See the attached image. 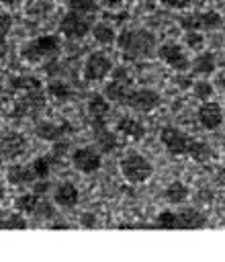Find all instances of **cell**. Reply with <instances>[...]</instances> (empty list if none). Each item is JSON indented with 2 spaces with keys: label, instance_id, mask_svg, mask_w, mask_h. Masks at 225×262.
<instances>
[{
  "label": "cell",
  "instance_id": "cell-1",
  "mask_svg": "<svg viewBox=\"0 0 225 262\" xmlns=\"http://www.w3.org/2000/svg\"><path fill=\"white\" fill-rule=\"evenodd\" d=\"M117 45L127 61L147 59L158 53L155 35L147 29H123L117 35Z\"/></svg>",
  "mask_w": 225,
  "mask_h": 262
},
{
  "label": "cell",
  "instance_id": "cell-2",
  "mask_svg": "<svg viewBox=\"0 0 225 262\" xmlns=\"http://www.w3.org/2000/svg\"><path fill=\"white\" fill-rule=\"evenodd\" d=\"M61 49V41L55 35H39L20 47V57L27 63H43L55 57Z\"/></svg>",
  "mask_w": 225,
  "mask_h": 262
},
{
  "label": "cell",
  "instance_id": "cell-3",
  "mask_svg": "<svg viewBox=\"0 0 225 262\" xmlns=\"http://www.w3.org/2000/svg\"><path fill=\"white\" fill-rule=\"evenodd\" d=\"M119 170H121L123 178H125L127 182H131V184L147 182V180L151 178V174H153L151 162H149L145 156L137 154V151H131V154L123 156L121 162H119Z\"/></svg>",
  "mask_w": 225,
  "mask_h": 262
},
{
  "label": "cell",
  "instance_id": "cell-4",
  "mask_svg": "<svg viewBox=\"0 0 225 262\" xmlns=\"http://www.w3.org/2000/svg\"><path fill=\"white\" fill-rule=\"evenodd\" d=\"M131 84H133V78L129 74V70L125 66H117L112 68L110 72V82L104 84V90L102 94L110 100V102H119V104H125L129 92H131Z\"/></svg>",
  "mask_w": 225,
  "mask_h": 262
},
{
  "label": "cell",
  "instance_id": "cell-5",
  "mask_svg": "<svg viewBox=\"0 0 225 262\" xmlns=\"http://www.w3.org/2000/svg\"><path fill=\"white\" fill-rule=\"evenodd\" d=\"M178 25L184 31H217L223 25V16L217 10H196L182 14Z\"/></svg>",
  "mask_w": 225,
  "mask_h": 262
},
{
  "label": "cell",
  "instance_id": "cell-6",
  "mask_svg": "<svg viewBox=\"0 0 225 262\" xmlns=\"http://www.w3.org/2000/svg\"><path fill=\"white\" fill-rule=\"evenodd\" d=\"M112 68L115 66H112V61L106 53L92 51V53H88V57L82 66V76H84L86 82H102L110 76Z\"/></svg>",
  "mask_w": 225,
  "mask_h": 262
},
{
  "label": "cell",
  "instance_id": "cell-7",
  "mask_svg": "<svg viewBox=\"0 0 225 262\" xmlns=\"http://www.w3.org/2000/svg\"><path fill=\"white\" fill-rule=\"evenodd\" d=\"M160 141L162 145L168 149V154L172 156H188L190 145H192V137L186 135L182 129L174 127V125H166L160 131Z\"/></svg>",
  "mask_w": 225,
  "mask_h": 262
},
{
  "label": "cell",
  "instance_id": "cell-8",
  "mask_svg": "<svg viewBox=\"0 0 225 262\" xmlns=\"http://www.w3.org/2000/svg\"><path fill=\"white\" fill-rule=\"evenodd\" d=\"M90 31H92V23L86 14L68 10L59 20V33L68 39H84Z\"/></svg>",
  "mask_w": 225,
  "mask_h": 262
},
{
  "label": "cell",
  "instance_id": "cell-9",
  "mask_svg": "<svg viewBox=\"0 0 225 262\" xmlns=\"http://www.w3.org/2000/svg\"><path fill=\"white\" fill-rule=\"evenodd\" d=\"M43 108H45V94H43V90H31V92H25L20 98L14 100L10 117L12 119L37 117Z\"/></svg>",
  "mask_w": 225,
  "mask_h": 262
},
{
  "label": "cell",
  "instance_id": "cell-10",
  "mask_svg": "<svg viewBox=\"0 0 225 262\" xmlns=\"http://www.w3.org/2000/svg\"><path fill=\"white\" fill-rule=\"evenodd\" d=\"M72 166L82 174H92L102 166V151L96 145H82L72 154Z\"/></svg>",
  "mask_w": 225,
  "mask_h": 262
},
{
  "label": "cell",
  "instance_id": "cell-11",
  "mask_svg": "<svg viewBox=\"0 0 225 262\" xmlns=\"http://www.w3.org/2000/svg\"><path fill=\"white\" fill-rule=\"evenodd\" d=\"M158 57H160L166 66H170L174 72H186V70L190 68V59H188L184 47H182L180 43H176V41H166V43H162V45L158 47Z\"/></svg>",
  "mask_w": 225,
  "mask_h": 262
},
{
  "label": "cell",
  "instance_id": "cell-12",
  "mask_svg": "<svg viewBox=\"0 0 225 262\" xmlns=\"http://www.w3.org/2000/svg\"><path fill=\"white\" fill-rule=\"evenodd\" d=\"M160 102H162L160 94L151 88H135L129 92L125 100V104L135 113H151L160 106Z\"/></svg>",
  "mask_w": 225,
  "mask_h": 262
},
{
  "label": "cell",
  "instance_id": "cell-13",
  "mask_svg": "<svg viewBox=\"0 0 225 262\" xmlns=\"http://www.w3.org/2000/svg\"><path fill=\"white\" fill-rule=\"evenodd\" d=\"M88 117H90V125L92 129H98V127H104L106 125V117L110 113V100L100 94V92H94L90 98H88Z\"/></svg>",
  "mask_w": 225,
  "mask_h": 262
},
{
  "label": "cell",
  "instance_id": "cell-14",
  "mask_svg": "<svg viewBox=\"0 0 225 262\" xmlns=\"http://www.w3.org/2000/svg\"><path fill=\"white\" fill-rule=\"evenodd\" d=\"M27 149V139L18 131H4L0 135V158L4 160H14L22 156Z\"/></svg>",
  "mask_w": 225,
  "mask_h": 262
},
{
  "label": "cell",
  "instance_id": "cell-15",
  "mask_svg": "<svg viewBox=\"0 0 225 262\" xmlns=\"http://www.w3.org/2000/svg\"><path fill=\"white\" fill-rule=\"evenodd\" d=\"M196 119H198L200 127H205L209 131H215L223 125V108H221L219 102L205 100V102H200V106L196 111Z\"/></svg>",
  "mask_w": 225,
  "mask_h": 262
},
{
  "label": "cell",
  "instance_id": "cell-16",
  "mask_svg": "<svg viewBox=\"0 0 225 262\" xmlns=\"http://www.w3.org/2000/svg\"><path fill=\"white\" fill-rule=\"evenodd\" d=\"M70 131H72V125L65 123V121H61V123H53V121H37V123H35V135H37L39 139H43V141H51V143L63 139V135L70 133Z\"/></svg>",
  "mask_w": 225,
  "mask_h": 262
},
{
  "label": "cell",
  "instance_id": "cell-17",
  "mask_svg": "<svg viewBox=\"0 0 225 262\" xmlns=\"http://www.w3.org/2000/svg\"><path fill=\"white\" fill-rule=\"evenodd\" d=\"M78 199H80V192L76 184L70 180H63L53 188V203L61 209H74L78 205Z\"/></svg>",
  "mask_w": 225,
  "mask_h": 262
},
{
  "label": "cell",
  "instance_id": "cell-18",
  "mask_svg": "<svg viewBox=\"0 0 225 262\" xmlns=\"http://www.w3.org/2000/svg\"><path fill=\"white\" fill-rule=\"evenodd\" d=\"M115 131L121 133L123 137L131 139V141H139L145 135V125L135 117H121L115 125Z\"/></svg>",
  "mask_w": 225,
  "mask_h": 262
},
{
  "label": "cell",
  "instance_id": "cell-19",
  "mask_svg": "<svg viewBox=\"0 0 225 262\" xmlns=\"http://www.w3.org/2000/svg\"><path fill=\"white\" fill-rule=\"evenodd\" d=\"M6 180L14 186H27V184H33L37 180L35 172L31 166H22V164H12L8 166L6 170Z\"/></svg>",
  "mask_w": 225,
  "mask_h": 262
},
{
  "label": "cell",
  "instance_id": "cell-20",
  "mask_svg": "<svg viewBox=\"0 0 225 262\" xmlns=\"http://www.w3.org/2000/svg\"><path fill=\"white\" fill-rule=\"evenodd\" d=\"M180 229H202L207 225V215H202L196 207H182L178 211Z\"/></svg>",
  "mask_w": 225,
  "mask_h": 262
},
{
  "label": "cell",
  "instance_id": "cell-21",
  "mask_svg": "<svg viewBox=\"0 0 225 262\" xmlns=\"http://www.w3.org/2000/svg\"><path fill=\"white\" fill-rule=\"evenodd\" d=\"M192 72L198 74V76H211L217 68V59H215V53L211 51H200L194 59H192Z\"/></svg>",
  "mask_w": 225,
  "mask_h": 262
},
{
  "label": "cell",
  "instance_id": "cell-22",
  "mask_svg": "<svg viewBox=\"0 0 225 262\" xmlns=\"http://www.w3.org/2000/svg\"><path fill=\"white\" fill-rule=\"evenodd\" d=\"M92 37H94V41L98 45H112V43H117V31L106 20H100V23H96L92 27Z\"/></svg>",
  "mask_w": 225,
  "mask_h": 262
},
{
  "label": "cell",
  "instance_id": "cell-23",
  "mask_svg": "<svg viewBox=\"0 0 225 262\" xmlns=\"http://www.w3.org/2000/svg\"><path fill=\"white\" fill-rule=\"evenodd\" d=\"M164 199L170 205H182L188 199V186L182 180H172L166 188H164Z\"/></svg>",
  "mask_w": 225,
  "mask_h": 262
},
{
  "label": "cell",
  "instance_id": "cell-24",
  "mask_svg": "<svg viewBox=\"0 0 225 262\" xmlns=\"http://www.w3.org/2000/svg\"><path fill=\"white\" fill-rule=\"evenodd\" d=\"M94 133H96V147H98L102 154H112V151L117 149V145H119L117 133L108 131V129H106V125H104V127L94 129Z\"/></svg>",
  "mask_w": 225,
  "mask_h": 262
},
{
  "label": "cell",
  "instance_id": "cell-25",
  "mask_svg": "<svg viewBox=\"0 0 225 262\" xmlns=\"http://www.w3.org/2000/svg\"><path fill=\"white\" fill-rule=\"evenodd\" d=\"M39 201H41V194H37L33 190L31 192H20L14 199V209L20 211L22 215H33L35 209H37V205H39Z\"/></svg>",
  "mask_w": 225,
  "mask_h": 262
},
{
  "label": "cell",
  "instance_id": "cell-26",
  "mask_svg": "<svg viewBox=\"0 0 225 262\" xmlns=\"http://www.w3.org/2000/svg\"><path fill=\"white\" fill-rule=\"evenodd\" d=\"M47 94L57 102H68L72 98V86L63 80H49L47 82Z\"/></svg>",
  "mask_w": 225,
  "mask_h": 262
},
{
  "label": "cell",
  "instance_id": "cell-27",
  "mask_svg": "<svg viewBox=\"0 0 225 262\" xmlns=\"http://www.w3.org/2000/svg\"><path fill=\"white\" fill-rule=\"evenodd\" d=\"M188 156H190L194 162H198V164H205V162H209V160L213 158V147H211L207 141H198V139H192V145H190V151H188Z\"/></svg>",
  "mask_w": 225,
  "mask_h": 262
},
{
  "label": "cell",
  "instance_id": "cell-28",
  "mask_svg": "<svg viewBox=\"0 0 225 262\" xmlns=\"http://www.w3.org/2000/svg\"><path fill=\"white\" fill-rule=\"evenodd\" d=\"M10 86L14 90H22V92H31V90H41V80L35 76H12L10 78Z\"/></svg>",
  "mask_w": 225,
  "mask_h": 262
},
{
  "label": "cell",
  "instance_id": "cell-29",
  "mask_svg": "<svg viewBox=\"0 0 225 262\" xmlns=\"http://www.w3.org/2000/svg\"><path fill=\"white\" fill-rule=\"evenodd\" d=\"M65 4H68V10H74V12H80L86 16L96 14L98 6H100L98 0H65Z\"/></svg>",
  "mask_w": 225,
  "mask_h": 262
},
{
  "label": "cell",
  "instance_id": "cell-30",
  "mask_svg": "<svg viewBox=\"0 0 225 262\" xmlns=\"http://www.w3.org/2000/svg\"><path fill=\"white\" fill-rule=\"evenodd\" d=\"M155 227H160V229H180L178 213H174L170 209H164L155 219Z\"/></svg>",
  "mask_w": 225,
  "mask_h": 262
},
{
  "label": "cell",
  "instance_id": "cell-31",
  "mask_svg": "<svg viewBox=\"0 0 225 262\" xmlns=\"http://www.w3.org/2000/svg\"><path fill=\"white\" fill-rule=\"evenodd\" d=\"M192 94L196 100H211L213 94H215V86L207 80H198V82H192Z\"/></svg>",
  "mask_w": 225,
  "mask_h": 262
},
{
  "label": "cell",
  "instance_id": "cell-32",
  "mask_svg": "<svg viewBox=\"0 0 225 262\" xmlns=\"http://www.w3.org/2000/svg\"><path fill=\"white\" fill-rule=\"evenodd\" d=\"M25 227H27V219L22 217L20 211L0 217V229H25Z\"/></svg>",
  "mask_w": 225,
  "mask_h": 262
},
{
  "label": "cell",
  "instance_id": "cell-33",
  "mask_svg": "<svg viewBox=\"0 0 225 262\" xmlns=\"http://www.w3.org/2000/svg\"><path fill=\"white\" fill-rule=\"evenodd\" d=\"M184 45L190 51H202V47H205L202 31H184Z\"/></svg>",
  "mask_w": 225,
  "mask_h": 262
},
{
  "label": "cell",
  "instance_id": "cell-34",
  "mask_svg": "<svg viewBox=\"0 0 225 262\" xmlns=\"http://www.w3.org/2000/svg\"><path fill=\"white\" fill-rule=\"evenodd\" d=\"M31 168H33L37 178H49V174H51V158L39 156V158H35L31 162Z\"/></svg>",
  "mask_w": 225,
  "mask_h": 262
},
{
  "label": "cell",
  "instance_id": "cell-35",
  "mask_svg": "<svg viewBox=\"0 0 225 262\" xmlns=\"http://www.w3.org/2000/svg\"><path fill=\"white\" fill-rule=\"evenodd\" d=\"M33 215H35L37 219H43V221L53 219V217H55V203H51V201H47V199H41Z\"/></svg>",
  "mask_w": 225,
  "mask_h": 262
},
{
  "label": "cell",
  "instance_id": "cell-36",
  "mask_svg": "<svg viewBox=\"0 0 225 262\" xmlns=\"http://www.w3.org/2000/svg\"><path fill=\"white\" fill-rule=\"evenodd\" d=\"M49 10H51V4L49 2H41V0L31 2V6L27 8V12L33 14V16H45Z\"/></svg>",
  "mask_w": 225,
  "mask_h": 262
},
{
  "label": "cell",
  "instance_id": "cell-37",
  "mask_svg": "<svg viewBox=\"0 0 225 262\" xmlns=\"http://www.w3.org/2000/svg\"><path fill=\"white\" fill-rule=\"evenodd\" d=\"M166 8H172V10H184V8H188L194 0H160Z\"/></svg>",
  "mask_w": 225,
  "mask_h": 262
},
{
  "label": "cell",
  "instance_id": "cell-38",
  "mask_svg": "<svg viewBox=\"0 0 225 262\" xmlns=\"http://www.w3.org/2000/svg\"><path fill=\"white\" fill-rule=\"evenodd\" d=\"M10 29H12V16L8 12H2L0 10V35L6 37L10 33Z\"/></svg>",
  "mask_w": 225,
  "mask_h": 262
},
{
  "label": "cell",
  "instance_id": "cell-39",
  "mask_svg": "<svg viewBox=\"0 0 225 262\" xmlns=\"http://www.w3.org/2000/svg\"><path fill=\"white\" fill-rule=\"evenodd\" d=\"M49 186H51L49 178H37V180L33 182V192H37V194H45V192L49 190Z\"/></svg>",
  "mask_w": 225,
  "mask_h": 262
},
{
  "label": "cell",
  "instance_id": "cell-40",
  "mask_svg": "<svg viewBox=\"0 0 225 262\" xmlns=\"http://www.w3.org/2000/svg\"><path fill=\"white\" fill-rule=\"evenodd\" d=\"M80 223H82L84 227H96V225H98V221H96V217H94L92 213H82Z\"/></svg>",
  "mask_w": 225,
  "mask_h": 262
},
{
  "label": "cell",
  "instance_id": "cell-41",
  "mask_svg": "<svg viewBox=\"0 0 225 262\" xmlns=\"http://www.w3.org/2000/svg\"><path fill=\"white\" fill-rule=\"evenodd\" d=\"M104 8H108V10H117V8H121L123 6V0H98Z\"/></svg>",
  "mask_w": 225,
  "mask_h": 262
},
{
  "label": "cell",
  "instance_id": "cell-42",
  "mask_svg": "<svg viewBox=\"0 0 225 262\" xmlns=\"http://www.w3.org/2000/svg\"><path fill=\"white\" fill-rule=\"evenodd\" d=\"M6 53H8V41H6L4 35H0V59H2Z\"/></svg>",
  "mask_w": 225,
  "mask_h": 262
},
{
  "label": "cell",
  "instance_id": "cell-43",
  "mask_svg": "<svg viewBox=\"0 0 225 262\" xmlns=\"http://www.w3.org/2000/svg\"><path fill=\"white\" fill-rule=\"evenodd\" d=\"M176 82H178V86H180V88H190V84H192V80H190V78H180V76L176 78Z\"/></svg>",
  "mask_w": 225,
  "mask_h": 262
},
{
  "label": "cell",
  "instance_id": "cell-44",
  "mask_svg": "<svg viewBox=\"0 0 225 262\" xmlns=\"http://www.w3.org/2000/svg\"><path fill=\"white\" fill-rule=\"evenodd\" d=\"M49 227H51V229H68V227H70V223H63V221H55V223H51Z\"/></svg>",
  "mask_w": 225,
  "mask_h": 262
},
{
  "label": "cell",
  "instance_id": "cell-45",
  "mask_svg": "<svg viewBox=\"0 0 225 262\" xmlns=\"http://www.w3.org/2000/svg\"><path fill=\"white\" fill-rule=\"evenodd\" d=\"M20 2H25V0H0V4H4V6H18Z\"/></svg>",
  "mask_w": 225,
  "mask_h": 262
},
{
  "label": "cell",
  "instance_id": "cell-46",
  "mask_svg": "<svg viewBox=\"0 0 225 262\" xmlns=\"http://www.w3.org/2000/svg\"><path fill=\"white\" fill-rule=\"evenodd\" d=\"M2 199H4V186L0 184V201H2Z\"/></svg>",
  "mask_w": 225,
  "mask_h": 262
},
{
  "label": "cell",
  "instance_id": "cell-47",
  "mask_svg": "<svg viewBox=\"0 0 225 262\" xmlns=\"http://www.w3.org/2000/svg\"><path fill=\"white\" fill-rule=\"evenodd\" d=\"M219 86H221V88H225V78H221V80H219Z\"/></svg>",
  "mask_w": 225,
  "mask_h": 262
},
{
  "label": "cell",
  "instance_id": "cell-48",
  "mask_svg": "<svg viewBox=\"0 0 225 262\" xmlns=\"http://www.w3.org/2000/svg\"><path fill=\"white\" fill-rule=\"evenodd\" d=\"M2 215H4V213H2V211H0V217H2Z\"/></svg>",
  "mask_w": 225,
  "mask_h": 262
}]
</instances>
